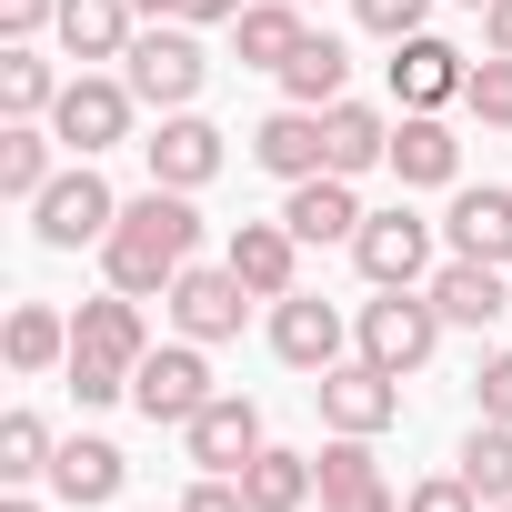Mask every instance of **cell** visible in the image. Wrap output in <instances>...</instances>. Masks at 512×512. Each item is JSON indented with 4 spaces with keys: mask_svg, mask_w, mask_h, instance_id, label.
<instances>
[{
    "mask_svg": "<svg viewBox=\"0 0 512 512\" xmlns=\"http://www.w3.org/2000/svg\"><path fill=\"white\" fill-rule=\"evenodd\" d=\"M482 51L512 61V0H482Z\"/></svg>",
    "mask_w": 512,
    "mask_h": 512,
    "instance_id": "cell-41",
    "label": "cell"
},
{
    "mask_svg": "<svg viewBox=\"0 0 512 512\" xmlns=\"http://www.w3.org/2000/svg\"><path fill=\"white\" fill-rule=\"evenodd\" d=\"M322 141H332V171H342V181H362L372 161H392V121H382L372 101H332V111H322Z\"/></svg>",
    "mask_w": 512,
    "mask_h": 512,
    "instance_id": "cell-24",
    "label": "cell"
},
{
    "mask_svg": "<svg viewBox=\"0 0 512 512\" xmlns=\"http://www.w3.org/2000/svg\"><path fill=\"white\" fill-rule=\"evenodd\" d=\"M282 221H292L302 241H352V231H362V201H352V181H342V171H312V181H292Z\"/></svg>",
    "mask_w": 512,
    "mask_h": 512,
    "instance_id": "cell-23",
    "label": "cell"
},
{
    "mask_svg": "<svg viewBox=\"0 0 512 512\" xmlns=\"http://www.w3.org/2000/svg\"><path fill=\"white\" fill-rule=\"evenodd\" d=\"M211 342H151L141 352V372H131V402H141V422H191L201 402H211V362H201Z\"/></svg>",
    "mask_w": 512,
    "mask_h": 512,
    "instance_id": "cell-7",
    "label": "cell"
},
{
    "mask_svg": "<svg viewBox=\"0 0 512 512\" xmlns=\"http://www.w3.org/2000/svg\"><path fill=\"white\" fill-rule=\"evenodd\" d=\"M442 241L462 251V262H502L512 272V191H452V211H442Z\"/></svg>",
    "mask_w": 512,
    "mask_h": 512,
    "instance_id": "cell-19",
    "label": "cell"
},
{
    "mask_svg": "<svg viewBox=\"0 0 512 512\" xmlns=\"http://www.w3.org/2000/svg\"><path fill=\"white\" fill-rule=\"evenodd\" d=\"M181 512H251V492H241L231 472H201V482L181 492Z\"/></svg>",
    "mask_w": 512,
    "mask_h": 512,
    "instance_id": "cell-39",
    "label": "cell"
},
{
    "mask_svg": "<svg viewBox=\"0 0 512 512\" xmlns=\"http://www.w3.org/2000/svg\"><path fill=\"white\" fill-rule=\"evenodd\" d=\"M392 171H402V191H442V181H462V141H452V121H442V111H402V121H392Z\"/></svg>",
    "mask_w": 512,
    "mask_h": 512,
    "instance_id": "cell-17",
    "label": "cell"
},
{
    "mask_svg": "<svg viewBox=\"0 0 512 512\" xmlns=\"http://www.w3.org/2000/svg\"><path fill=\"white\" fill-rule=\"evenodd\" d=\"M0 512H41V502H31V492H11V502H0Z\"/></svg>",
    "mask_w": 512,
    "mask_h": 512,
    "instance_id": "cell-44",
    "label": "cell"
},
{
    "mask_svg": "<svg viewBox=\"0 0 512 512\" xmlns=\"http://www.w3.org/2000/svg\"><path fill=\"white\" fill-rule=\"evenodd\" d=\"M402 512H482V492H472L462 472H432V482H412V492H402Z\"/></svg>",
    "mask_w": 512,
    "mask_h": 512,
    "instance_id": "cell-36",
    "label": "cell"
},
{
    "mask_svg": "<svg viewBox=\"0 0 512 512\" xmlns=\"http://www.w3.org/2000/svg\"><path fill=\"white\" fill-rule=\"evenodd\" d=\"M51 31H61V51L91 71V61H121V51L141 41V11H131V0H61Z\"/></svg>",
    "mask_w": 512,
    "mask_h": 512,
    "instance_id": "cell-20",
    "label": "cell"
},
{
    "mask_svg": "<svg viewBox=\"0 0 512 512\" xmlns=\"http://www.w3.org/2000/svg\"><path fill=\"white\" fill-rule=\"evenodd\" d=\"M181 442H191V462H201V472H231V482H241V462L262 452V402H241V392H211V402L181 422Z\"/></svg>",
    "mask_w": 512,
    "mask_h": 512,
    "instance_id": "cell-11",
    "label": "cell"
},
{
    "mask_svg": "<svg viewBox=\"0 0 512 512\" xmlns=\"http://www.w3.org/2000/svg\"><path fill=\"white\" fill-rule=\"evenodd\" d=\"M422 292H432V312H442V322H462V332H482V322H502V312H512L502 262H462V251H452V262H442Z\"/></svg>",
    "mask_w": 512,
    "mask_h": 512,
    "instance_id": "cell-16",
    "label": "cell"
},
{
    "mask_svg": "<svg viewBox=\"0 0 512 512\" xmlns=\"http://www.w3.org/2000/svg\"><path fill=\"white\" fill-rule=\"evenodd\" d=\"M482 512H512V502H482Z\"/></svg>",
    "mask_w": 512,
    "mask_h": 512,
    "instance_id": "cell-45",
    "label": "cell"
},
{
    "mask_svg": "<svg viewBox=\"0 0 512 512\" xmlns=\"http://www.w3.org/2000/svg\"><path fill=\"white\" fill-rule=\"evenodd\" d=\"M121 81L141 91V111H191L201 81H211V51H201L181 21H151V31L121 51Z\"/></svg>",
    "mask_w": 512,
    "mask_h": 512,
    "instance_id": "cell-2",
    "label": "cell"
},
{
    "mask_svg": "<svg viewBox=\"0 0 512 512\" xmlns=\"http://www.w3.org/2000/svg\"><path fill=\"white\" fill-rule=\"evenodd\" d=\"M61 21V0H0V41H41Z\"/></svg>",
    "mask_w": 512,
    "mask_h": 512,
    "instance_id": "cell-38",
    "label": "cell"
},
{
    "mask_svg": "<svg viewBox=\"0 0 512 512\" xmlns=\"http://www.w3.org/2000/svg\"><path fill=\"white\" fill-rule=\"evenodd\" d=\"M141 151H151V181H161V191H201V181L231 161V151H221V131H211L201 111H161V131H151Z\"/></svg>",
    "mask_w": 512,
    "mask_h": 512,
    "instance_id": "cell-13",
    "label": "cell"
},
{
    "mask_svg": "<svg viewBox=\"0 0 512 512\" xmlns=\"http://www.w3.org/2000/svg\"><path fill=\"white\" fill-rule=\"evenodd\" d=\"M131 111H141V91H131V81H111V71H71V81H61V101H51V131H61V151L101 161L111 141H131Z\"/></svg>",
    "mask_w": 512,
    "mask_h": 512,
    "instance_id": "cell-3",
    "label": "cell"
},
{
    "mask_svg": "<svg viewBox=\"0 0 512 512\" xmlns=\"http://www.w3.org/2000/svg\"><path fill=\"white\" fill-rule=\"evenodd\" d=\"M462 81H472V61L452 41H432V31L392 41V101L402 111H442V101H462Z\"/></svg>",
    "mask_w": 512,
    "mask_h": 512,
    "instance_id": "cell-12",
    "label": "cell"
},
{
    "mask_svg": "<svg viewBox=\"0 0 512 512\" xmlns=\"http://www.w3.org/2000/svg\"><path fill=\"white\" fill-rule=\"evenodd\" d=\"M51 101H61V71L31 41H0V111L11 121H51Z\"/></svg>",
    "mask_w": 512,
    "mask_h": 512,
    "instance_id": "cell-27",
    "label": "cell"
},
{
    "mask_svg": "<svg viewBox=\"0 0 512 512\" xmlns=\"http://www.w3.org/2000/svg\"><path fill=\"white\" fill-rule=\"evenodd\" d=\"M302 41H312V31H302V0H251V11L231 21V51H241V71H282Z\"/></svg>",
    "mask_w": 512,
    "mask_h": 512,
    "instance_id": "cell-22",
    "label": "cell"
},
{
    "mask_svg": "<svg viewBox=\"0 0 512 512\" xmlns=\"http://www.w3.org/2000/svg\"><path fill=\"white\" fill-rule=\"evenodd\" d=\"M482 502H512V422H472V442H462V462H452Z\"/></svg>",
    "mask_w": 512,
    "mask_h": 512,
    "instance_id": "cell-30",
    "label": "cell"
},
{
    "mask_svg": "<svg viewBox=\"0 0 512 512\" xmlns=\"http://www.w3.org/2000/svg\"><path fill=\"white\" fill-rule=\"evenodd\" d=\"M71 342H81V352H111V362H131V372H141V352H151L141 292H101V302H81V312H71Z\"/></svg>",
    "mask_w": 512,
    "mask_h": 512,
    "instance_id": "cell-21",
    "label": "cell"
},
{
    "mask_svg": "<svg viewBox=\"0 0 512 512\" xmlns=\"http://www.w3.org/2000/svg\"><path fill=\"white\" fill-rule=\"evenodd\" d=\"M191 251H201V211H191V191H141V201H121V221H111V241H101V272H111V292H171L181 272H191Z\"/></svg>",
    "mask_w": 512,
    "mask_h": 512,
    "instance_id": "cell-1",
    "label": "cell"
},
{
    "mask_svg": "<svg viewBox=\"0 0 512 512\" xmlns=\"http://www.w3.org/2000/svg\"><path fill=\"white\" fill-rule=\"evenodd\" d=\"M51 422L41 412H11V422H0V482H51Z\"/></svg>",
    "mask_w": 512,
    "mask_h": 512,
    "instance_id": "cell-31",
    "label": "cell"
},
{
    "mask_svg": "<svg viewBox=\"0 0 512 512\" xmlns=\"http://www.w3.org/2000/svg\"><path fill=\"white\" fill-rule=\"evenodd\" d=\"M272 352H282L292 372H332V362H342V312L312 302V292H282V302H272Z\"/></svg>",
    "mask_w": 512,
    "mask_h": 512,
    "instance_id": "cell-18",
    "label": "cell"
},
{
    "mask_svg": "<svg viewBox=\"0 0 512 512\" xmlns=\"http://www.w3.org/2000/svg\"><path fill=\"white\" fill-rule=\"evenodd\" d=\"M462 111H472V121H492V131H512V61H502V51H482V61H472Z\"/></svg>",
    "mask_w": 512,
    "mask_h": 512,
    "instance_id": "cell-32",
    "label": "cell"
},
{
    "mask_svg": "<svg viewBox=\"0 0 512 512\" xmlns=\"http://www.w3.org/2000/svg\"><path fill=\"white\" fill-rule=\"evenodd\" d=\"M322 512H402L392 482H362V492H322Z\"/></svg>",
    "mask_w": 512,
    "mask_h": 512,
    "instance_id": "cell-40",
    "label": "cell"
},
{
    "mask_svg": "<svg viewBox=\"0 0 512 512\" xmlns=\"http://www.w3.org/2000/svg\"><path fill=\"white\" fill-rule=\"evenodd\" d=\"M312 472H322V492H362V482H382V472H372V442H362V432H332V442L312 452Z\"/></svg>",
    "mask_w": 512,
    "mask_h": 512,
    "instance_id": "cell-34",
    "label": "cell"
},
{
    "mask_svg": "<svg viewBox=\"0 0 512 512\" xmlns=\"http://www.w3.org/2000/svg\"><path fill=\"white\" fill-rule=\"evenodd\" d=\"M0 352H11V372H51V362H71V322L51 302H21L11 332H0Z\"/></svg>",
    "mask_w": 512,
    "mask_h": 512,
    "instance_id": "cell-29",
    "label": "cell"
},
{
    "mask_svg": "<svg viewBox=\"0 0 512 512\" xmlns=\"http://www.w3.org/2000/svg\"><path fill=\"white\" fill-rule=\"evenodd\" d=\"M362 362H382V372H422L432 362V342H442V312H432V292H382V302H362Z\"/></svg>",
    "mask_w": 512,
    "mask_h": 512,
    "instance_id": "cell-6",
    "label": "cell"
},
{
    "mask_svg": "<svg viewBox=\"0 0 512 512\" xmlns=\"http://www.w3.org/2000/svg\"><path fill=\"white\" fill-rule=\"evenodd\" d=\"M241 492H251V512H302L312 492H322V472H312V452H251L241 462Z\"/></svg>",
    "mask_w": 512,
    "mask_h": 512,
    "instance_id": "cell-25",
    "label": "cell"
},
{
    "mask_svg": "<svg viewBox=\"0 0 512 512\" xmlns=\"http://www.w3.org/2000/svg\"><path fill=\"white\" fill-rule=\"evenodd\" d=\"M472 11H482V0H472Z\"/></svg>",
    "mask_w": 512,
    "mask_h": 512,
    "instance_id": "cell-47",
    "label": "cell"
},
{
    "mask_svg": "<svg viewBox=\"0 0 512 512\" xmlns=\"http://www.w3.org/2000/svg\"><path fill=\"white\" fill-rule=\"evenodd\" d=\"M302 11H312V0H302Z\"/></svg>",
    "mask_w": 512,
    "mask_h": 512,
    "instance_id": "cell-46",
    "label": "cell"
},
{
    "mask_svg": "<svg viewBox=\"0 0 512 512\" xmlns=\"http://www.w3.org/2000/svg\"><path fill=\"white\" fill-rule=\"evenodd\" d=\"M251 0H181V21H241Z\"/></svg>",
    "mask_w": 512,
    "mask_h": 512,
    "instance_id": "cell-42",
    "label": "cell"
},
{
    "mask_svg": "<svg viewBox=\"0 0 512 512\" xmlns=\"http://www.w3.org/2000/svg\"><path fill=\"white\" fill-rule=\"evenodd\" d=\"M131 11H141V21H181V0H131Z\"/></svg>",
    "mask_w": 512,
    "mask_h": 512,
    "instance_id": "cell-43",
    "label": "cell"
},
{
    "mask_svg": "<svg viewBox=\"0 0 512 512\" xmlns=\"http://www.w3.org/2000/svg\"><path fill=\"white\" fill-rule=\"evenodd\" d=\"M472 402H482V422H512V352H492L472 372Z\"/></svg>",
    "mask_w": 512,
    "mask_h": 512,
    "instance_id": "cell-37",
    "label": "cell"
},
{
    "mask_svg": "<svg viewBox=\"0 0 512 512\" xmlns=\"http://www.w3.org/2000/svg\"><path fill=\"white\" fill-rule=\"evenodd\" d=\"M221 262L241 272L251 302H282V292H302V231H292V221H231V251H221Z\"/></svg>",
    "mask_w": 512,
    "mask_h": 512,
    "instance_id": "cell-10",
    "label": "cell"
},
{
    "mask_svg": "<svg viewBox=\"0 0 512 512\" xmlns=\"http://www.w3.org/2000/svg\"><path fill=\"white\" fill-rule=\"evenodd\" d=\"M51 151H61V131H41V121H11L0 131V191L11 201H41L61 171H51Z\"/></svg>",
    "mask_w": 512,
    "mask_h": 512,
    "instance_id": "cell-28",
    "label": "cell"
},
{
    "mask_svg": "<svg viewBox=\"0 0 512 512\" xmlns=\"http://www.w3.org/2000/svg\"><path fill=\"white\" fill-rule=\"evenodd\" d=\"M352 262H362L372 292H422V282H432V221H422V211H362Z\"/></svg>",
    "mask_w": 512,
    "mask_h": 512,
    "instance_id": "cell-5",
    "label": "cell"
},
{
    "mask_svg": "<svg viewBox=\"0 0 512 512\" xmlns=\"http://www.w3.org/2000/svg\"><path fill=\"white\" fill-rule=\"evenodd\" d=\"M161 312L181 322V342H231V332H241V312H251V292H241V272H231V262H191V272L161 292Z\"/></svg>",
    "mask_w": 512,
    "mask_h": 512,
    "instance_id": "cell-9",
    "label": "cell"
},
{
    "mask_svg": "<svg viewBox=\"0 0 512 512\" xmlns=\"http://www.w3.org/2000/svg\"><path fill=\"white\" fill-rule=\"evenodd\" d=\"M121 482H131V462H121V442H101V432H71V442L51 452V492H61L71 512L121 502Z\"/></svg>",
    "mask_w": 512,
    "mask_h": 512,
    "instance_id": "cell-14",
    "label": "cell"
},
{
    "mask_svg": "<svg viewBox=\"0 0 512 512\" xmlns=\"http://www.w3.org/2000/svg\"><path fill=\"white\" fill-rule=\"evenodd\" d=\"M312 402H322V422L332 432H392L402 422V372H382V362H332V372H312Z\"/></svg>",
    "mask_w": 512,
    "mask_h": 512,
    "instance_id": "cell-8",
    "label": "cell"
},
{
    "mask_svg": "<svg viewBox=\"0 0 512 512\" xmlns=\"http://www.w3.org/2000/svg\"><path fill=\"white\" fill-rule=\"evenodd\" d=\"M111 221H121V191H111L91 161H81V171H61V181L31 201V231H41V251H81V241L101 251V241H111Z\"/></svg>",
    "mask_w": 512,
    "mask_h": 512,
    "instance_id": "cell-4",
    "label": "cell"
},
{
    "mask_svg": "<svg viewBox=\"0 0 512 512\" xmlns=\"http://www.w3.org/2000/svg\"><path fill=\"white\" fill-rule=\"evenodd\" d=\"M61 372H71L81 412H101V402H121V392H131V362H111V352H81V342H71V362H61Z\"/></svg>",
    "mask_w": 512,
    "mask_h": 512,
    "instance_id": "cell-33",
    "label": "cell"
},
{
    "mask_svg": "<svg viewBox=\"0 0 512 512\" xmlns=\"http://www.w3.org/2000/svg\"><path fill=\"white\" fill-rule=\"evenodd\" d=\"M342 81H352V51H342L332 31H312V41L282 61V91H292L302 111H332V101H342Z\"/></svg>",
    "mask_w": 512,
    "mask_h": 512,
    "instance_id": "cell-26",
    "label": "cell"
},
{
    "mask_svg": "<svg viewBox=\"0 0 512 512\" xmlns=\"http://www.w3.org/2000/svg\"><path fill=\"white\" fill-rule=\"evenodd\" d=\"M352 21H362L372 41H412V31L432 21V0H352Z\"/></svg>",
    "mask_w": 512,
    "mask_h": 512,
    "instance_id": "cell-35",
    "label": "cell"
},
{
    "mask_svg": "<svg viewBox=\"0 0 512 512\" xmlns=\"http://www.w3.org/2000/svg\"><path fill=\"white\" fill-rule=\"evenodd\" d=\"M251 161H262L272 181H312V171H332V141H322V111H302V101H282L262 131H251Z\"/></svg>",
    "mask_w": 512,
    "mask_h": 512,
    "instance_id": "cell-15",
    "label": "cell"
}]
</instances>
